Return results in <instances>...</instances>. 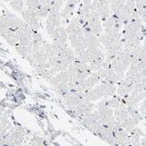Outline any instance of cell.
Instances as JSON below:
<instances>
[{
    "label": "cell",
    "instance_id": "20",
    "mask_svg": "<svg viewBox=\"0 0 146 146\" xmlns=\"http://www.w3.org/2000/svg\"><path fill=\"white\" fill-rule=\"evenodd\" d=\"M82 4H84V5H91V4H92V0H83Z\"/></svg>",
    "mask_w": 146,
    "mask_h": 146
},
{
    "label": "cell",
    "instance_id": "5",
    "mask_svg": "<svg viewBox=\"0 0 146 146\" xmlns=\"http://www.w3.org/2000/svg\"><path fill=\"white\" fill-rule=\"evenodd\" d=\"M51 37H52V39H53V41L60 42V43H66L67 39H68V34L66 32L65 27L60 25V27L56 28L53 35H52Z\"/></svg>",
    "mask_w": 146,
    "mask_h": 146
},
{
    "label": "cell",
    "instance_id": "9",
    "mask_svg": "<svg viewBox=\"0 0 146 146\" xmlns=\"http://www.w3.org/2000/svg\"><path fill=\"white\" fill-rule=\"evenodd\" d=\"M9 3H10L11 7L16 12H20L21 13L23 10V8H25V0H11Z\"/></svg>",
    "mask_w": 146,
    "mask_h": 146
},
{
    "label": "cell",
    "instance_id": "11",
    "mask_svg": "<svg viewBox=\"0 0 146 146\" xmlns=\"http://www.w3.org/2000/svg\"><path fill=\"white\" fill-rule=\"evenodd\" d=\"M49 12H50V6L49 5H41L38 8V10L36 11L37 17H38L40 20L44 18H47L49 15Z\"/></svg>",
    "mask_w": 146,
    "mask_h": 146
},
{
    "label": "cell",
    "instance_id": "6",
    "mask_svg": "<svg viewBox=\"0 0 146 146\" xmlns=\"http://www.w3.org/2000/svg\"><path fill=\"white\" fill-rule=\"evenodd\" d=\"M113 110H114L115 120H117V121H120V122L126 121V120L129 117L127 108H122V109H113Z\"/></svg>",
    "mask_w": 146,
    "mask_h": 146
},
{
    "label": "cell",
    "instance_id": "10",
    "mask_svg": "<svg viewBox=\"0 0 146 146\" xmlns=\"http://www.w3.org/2000/svg\"><path fill=\"white\" fill-rule=\"evenodd\" d=\"M127 110H128V113H129V117L137 120L138 122L141 121V120L143 119L142 115L140 114L139 110H138L136 107H127Z\"/></svg>",
    "mask_w": 146,
    "mask_h": 146
},
{
    "label": "cell",
    "instance_id": "2",
    "mask_svg": "<svg viewBox=\"0 0 146 146\" xmlns=\"http://www.w3.org/2000/svg\"><path fill=\"white\" fill-rule=\"evenodd\" d=\"M62 25V17L60 13H53L49 12V15L47 17L46 22V30L48 34L52 36L56 27Z\"/></svg>",
    "mask_w": 146,
    "mask_h": 146
},
{
    "label": "cell",
    "instance_id": "17",
    "mask_svg": "<svg viewBox=\"0 0 146 146\" xmlns=\"http://www.w3.org/2000/svg\"><path fill=\"white\" fill-rule=\"evenodd\" d=\"M145 91V87L143 86V84L141 83H136L135 84V86H133V92H135V93H138V94H141L143 93V92Z\"/></svg>",
    "mask_w": 146,
    "mask_h": 146
},
{
    "label": "cell",
    "instance_id": "14",
    "mask_svg": "<svg viewBox=\"0 0 146 146\" xmlns=\"http://www.w3.org/2000/svg\"><path fill=\"white\" fill-rule=\"evenodd\" d=\"M63 3H64V2L58 1V0H55V1H54L50 6V12H53V13H60V10H62V8Z\"/></svg>",
    "mask_w": 146,
    "mask_h": 146
},
{
    "label": "cell",
    "instance_id": "16",
    "mask_svg": "<svg viewBox=\"0 0 146 146\" xmlns=\"http://www.w3.org/2000/svg\"><path fill=\"white\" fill-rule=\"evenodd\" d=\"M137 13L142 21L143 25H146V7H141L137 9Z\"/></svg>",
    "mask_w": 146,
    "mask_h": 146
},
{
    "label": "cell",
    "instance_id": "4",
    "mask_svg": "<svg viewBox=\"0 0 146 146\" xmlns=\"http://www.w3.org/2000/svg\"><path fill=\"white\" fill-rule=\"evenodd\" d=\"M96 11L98 13V17H100L101 22L109 17L111 15V10H110V2L106 0H101L96 5Z\"/></svg>",
    "mask_w": 146,
    "mask_h": 146
},
{
    "label": "cell",
    "instance_id": "21",
    "mask_svg": "<svg viewBox=\"0 0 146 146\" xmlns=\"http://www.w3.org/2000/svg\"><path fill=\"white\" fill-rule=\"evenodd\" d=\"M101 0H92V4H93V5H96V4L98 3V2H100Z\"/></svg>",
    "mask_w": 146,
    "mask_h": 146
},
{
    "label": "cell",
    "instance_id": "15",
    "mask_svg": "<svg viewBox=\"0 0 146 146\" xmlns=\"http://www.w3.org/2000/svg\"><path fill=\"white\" fill-rule=\"evenodd\" d=\"M31 41H32V42H36V43H43L42 35L40 34V32H39V31H37V30H32Z\"/></svg>",
    "mask_w": 146,
    "mask_h": 146
},
{
    "label": "cell",
    "instance_id": "12",
    "mask_svg": "<svg viewBox=\"0 0 146 146\" xmlns=\"http://www.w3.org/2000/svg\"><path fill=\"white\" fill-rule=\"evenodd\" d=\"M25 5L27 6V9L28 10L36 12L39 7L41 6V4H40V0H25Z\"/></svg>",
    "mask_w": 146,
    "mask_h": 146
},
{
    "label": "cell",
    "instance_id": "13",
    "mask_svg": "<svg viewBox=\"0 0 146 146\" xmlns=\"http://www.w3.org/2000/svg\"><path fill=\"white\" fill-rule=\"evenodd\" d=\"M114 23H115V16L111 14V15L108 17L106 20H104L102 22V27L103 29H109V28H112L114 27Z\"/></svg>",
    "mask_w": 146,
    "mask_h": 146
},
{
    "label": "cell",
    "instance_id": "18",
    "mask_svg": "<svg viewBox=\"0 0 146 146\" xmlns=\"http://www.w3.org/2000/svg\"><path fill=\"white\" fill-rule=\"evenodd\" d=\"M94 108H95V104H94V103H92V102H90L86 106V109H85V114H89V113H92V112L94 111Z\"/></svg>",
    "mask_w": 146,
    "mask_h": 146
},
{
    "label": "cell",
    "instance_id": "1",
    "mask_svg": "<svg viewBox=\"0 0 146 146\" xmlns=\"http://www.w3.org/2000/svg\"><path fill=\"white\" fill-rule=\"evenodd\" d=\"M21 13H22L23 21L29 25L30 28L32 30L39 31V29L41 28V23H40V19L37 17L36 12L25 9V10H23Z\"/></svg>",
    "mask_w": 146,
    "mask_h": 146
},
{
    "label": "cell",
    "instance_id": "23",
    "mask_svg": "<svg viewBox=\"0 0 146 146\" xmlns=\"http://www.w3.org/2000/svg\"><path fill=\"white\" fill-rule=\"evenodd\" d=\"M106 1H108V2H112L113 0H106Z\"/></svg>",
    "mask_w": 146,
    "mask_h": 146
},
{
    "label": "cell",
    "instance_id": "19",
    "mask_svg": "<svg viewBox=\"0 0 146 146\" xmlns=\"http://www.w3.org/2000/svg\"><path fill=\"white\" fill-rule=\"evenodd\" d=\"M140 74H141V77H142V78H146V67L141 70Z\"/></svg>",
    "mask_w": 146,
    "mask_h": 146
},
{
    "label": "cell",
    "instance_id": "22",
    "mask_svg": "<svg viewBox=\"0 0 146 146\" xmlns=\"http://www.w3.org/2000/svg\"><path fill=\"white\" fill-rule=\"evenodd\" d=\"M3 1H5V2H10L11 0H3Z\"/></svg>",
    "mask_w": 146,
    "mask_h": 146
},
{
    "label": "cell",
    "instance_id": "8",
    "mask_svg": "<svg viewBox=\"0 0 146 146\" xmlns=\"http://www.w3.org/2000/svg\"><path fill=\"white\" fill-rule=\"evenodd\" d=\"M12 14H4L0 16V28H10Z\"/></svg>",
    "mask_w": 146,
    "mask_h": 146
},
{
    "label": "cell",
    "instance_id": "7",
    "mask_svg": "<svg viewBox=\"0 0 146 146\" xmlns=\"http://www.w3.org/2000/svg\"><path fill=\"white\" fill-rule=\"evenodd\" d=\"M33 66L35 68V70H36V72L38 73L42 78L50 81V79L52 78V75L50 74V72H49V69H47V68L41 66V65H37V64H34Z\"/></svg>",
    "mask_w": 146,
    "mask_h": 146
},
{
    "label": "cell",
    "instance_id": "3",
    "mask_svg": "<svg viewBox=\"0 0 146 146\" xmlns=\"http://www.w3.org/2000/svg\"><path fill=\"white\" fill-rule=\"evenodd\" d=\"M0 34L10 45L15 47L20 43V35L17 30H12L10 28H0Z\"/></svg>",
    "mask_w": 146,
    "mask_h": 146
}]
</instances>
